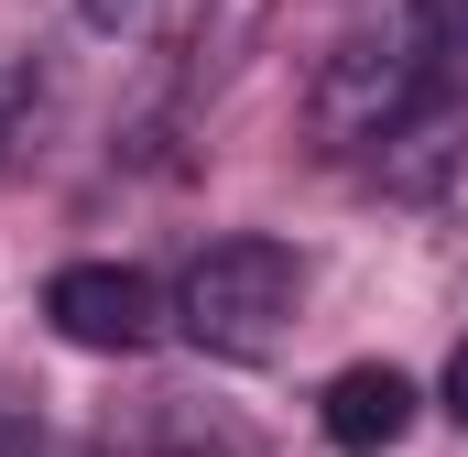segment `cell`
Returning a JSON list of instances; mask_svg holds the SVG:
<instances>
[{"mask_svg":"<svg viewBox=\"0 0 468 457\" xmlns=\"http://www.w3.org/2000/svg\"><path fill=\"white\" fill-rule=\"evenodd\" d=\"M414 11V33H425V55H436V88L468 99V0H403Z\"/></svg>","mask_w":468,"mask_h":457,"instance_id":"obj_5","label":"cell"},{"mask_svg":"<svg viewBox=\"0 0 468 457\" xmlns=\"http://www.w3.org/2000/svg\"><path fill=\"white\" fill-rule=\"evenodd\" d=\"M447 414H458V425H468V338L447 348Z\"/></svg>","mask_w":468,"mask_h":457,"instance_id":"obj_6","label":"cell"},{"mask_svg":"<svg viewBox=\"0 0 468 457\" xmlns=\"http://www.w3.org/2000/svg\"><path fill=\"white\" fill-rule=\"evenodd\" d=\"M316 425H327V447L338 457H381L414 436V381L392 370V359H359L327 381V403H316Z\"/></svg>","mask_w":468,"mask_h":457,"instance_id":"obj_4","label":"cell"},{"mask_svg":"<svg viewBox=\"0 0 468 457\" xmlns=\"http://www.w3.org/2000/svg\"><path fill=\"white\" fill-rule=\"evenodd\" d=\"M447 110V88H436V55H425V33H414V11H392L381 33H349L327 66H316V88H305V120H316V142H403L414 120Z\"/></svg>","mask_w":468,"mask_h":457,"instance_id":"obj_2","label":"cell"},{"mask_svg":"<svg viewBox=\"0 0 468 457\" xmlns=\"http://www.w3.org/2000/svg\"><path fill=\"white\" fill-rule=\"evenodd\" d=\"M294 305H305V261L283 239H261V228L207 239L186 261V283H175V316H186V338L207 359H272L294 338Z\"/></svg>","mask_w":468,"mask_h":457,"instance_id":"obj_1","label":"cell"},{"mask_svg":"<svg viewBox=\"0 0 468 457\" xmlns=\"http://www.w3.org/2000/svg\"><path fill=\"white\" fill-rule=\"evenodd\" d=\"M142 11H153V0H88V22H110V33H120V22H142Z\"/></svg>","mask_w":468,"mask_h":457,"instance_id":"obj_7","label":"cell"},{"mask_svg":"<svg viewBox=\"0 0 468 457\" xmlns=\"http://www.w3.org/2000/svg\"><path fill=\"white\" fill-rule=\"evenodd\" d=\"M44 316H55V338L120 359V348H153L164 294H153V272H131V261H66V272L44 283Z\"/></svg>","mask_w":468,"mask_h":457,"instance_id":"obj_3","label":"cell"}]
</instances>
